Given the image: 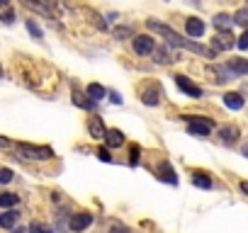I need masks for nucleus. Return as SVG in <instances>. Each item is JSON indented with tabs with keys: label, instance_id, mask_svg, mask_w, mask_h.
<instances>
[{
	"label": "nucleus",
	"instance_id": "obj_22",
	"mask_svg": "<svg viewBox=\"0 0 248 233\" xmlns=\"http://www.w3.org/2000/svg\"><path fill=\"white\" fill-rule=\"evenodd\" d=\"M25 5L30 8V10H34V13H39V15H46V17H51V13L42 5V3H34V0H25Z\"/></svg>",
	"mask_w": 248,
	"mask_h": 233
},
{
	"label": "nucleus",
	"instance_id": "obj_39",
	"mask_svg": "<svg viewBox=\"0 0 248 233\" xmlns=\"http://www.w3.org/2000/svg\"><path fill=\"white\" fill-rule=\"evenodd\" d=\"M0 3H3V5H8V0H0Z\"/></svg>",
	"mask_w": 248,
	"mask_h": 233
},
{
	"label": "nucleus",
	"instance_id": "obj_30",
	"mask_svg": "<svg viewBox=\"0 0 248 233\" xmlns=\"http://www.w3.org/2000/svg\"><path fill=\"white\" fill-rule=\"evenodd\" d=\"M27 29H30V32H32V34H34V37H37V39H39V37H42V29H39V27H37V25H34V22H27Z\"/></svg>",
	"mask_w": 248,
	"mask_h": 233
},
{
	"label": "nucleus",
	"instance_id": "obj_21",
	"mask_svg": "<svg viewBox=\"0 0 248 233\" xmlns=\"http://www.w3.org/2000/svg\"><path fill=\"white\" fill-rule=\"evenodd\" d=\"M229 71H233V73H246V75H248V61H243V58H236V61L229 66Z\"/></svg>",
	"mask_w": 248,
	"mask_h": 233
},
{
	"label": "nucleus",
	"instance_id": "obj_38",
	"mask_svg": "<svg viewBox=\"0 0 248 233\" xmlns=\"http://www.w3.org/2000/svg\"><path fill=\"white\" fill-rule=\"evenodd\" d=\"M13 233H30V231H25V228H15Z\"/></svg>",
	"mask_w": 248,
	"mask_h": 233
},
{
	"label": "nucleus",
	"instance_id": "obj_37",
	"mask_svg": "<svg viewBox=\"0 0 248 233\" xmlns=\"http://www.w3.org/2000/svg\"><path fill=\"white\" fill-rule=\"evenodd\" d=\"M241 151H243V156L248 158V144H243V148H241Z\"/></svg>",
	"mask_w": 248,
	"mask_h": 233
},
{
	"label": "nucleus",
	"instance_id": "obj_1",
	"mask_svg": "<svg viewBox=\"0 0 248 233\" xmlns=\"http://www.w3.org/2000/svg\"><path fill=\"white\" fill-rule=\"evenodd\" d=\"M149 29H154V32L163 34V37L168 39V44H173V46H183V49L195 51V54H202V56H214V49H207V46H202V44H197V42H187V39H183L178 32H173V29H168V27H163V25L154 22V20L149 22Z\"/></svg>",
	"mask_w": 248,
	"mask_h": 233
},
{
	"label": "nucleus",
	"instance_id": "obj_14",
	"mask_svg": "<svg viewBox=\"0 0 248 233\" xmlns=\"http://www.w3.org/2000/svg\"><path fill=\"white\" fill-rule=\"evenodd\" d=\"M17 218H20V214L5 211V214H0V226H3V228H13V226L17 223Z\"/></svg>",
	"mask_w": 248,
	"mask_h": 233
},
{
	"label": "nucleus",
	"instance_id": "obj_32",
	"mask_svg": "<svg viewBox=\"0 0 248 233\" xmlns=\"http://www.w3.org/2000/svg\"><path fill=\"white\" fill-rule=\"evenodd\" d=\"M109 233H129V228H124V226H112Z\"/></svg>",
	"mask_w": 248,
	"mask_h": 233
},
{
	"label": "nucleus",
	"instance_id": "obj_29",
	"mask_svg": "<svg viewBox=\"0 0 248 233\" xmlns=\"http://www.w3.org/2000/svg\"><path fill=\"white\" fill-rule=\"evenodd\" d=\"M13 20H15V13H13V10H8V8H5V13H3V22H5V25H10V22H13Z\"/></svg>",
	"mask_w": 248,
	"mask_h": 233
},
{
	"label": "nucleus",
	"instance_id": "obj_3",
	"mask_svg": "<svg viewBox=\"0 0 248 233\" xmlns=\"http://www.w3.org/2000/svg\"><path fill=\"white\" fill-rule=\"evenodd\" d=\"M187 131L195 134V136H207L212 131V122L197 119V116H187Z\"/></svg>",
	"mask_w": 248,
	"mask_h": 233
},
{
	"label": "nucleus",
	"instance_id": "obj_7",
	"mask_svg": "<svg viewBox=\"0 0 248 233\" xmlns=\"http://www.w3.org/2000/svg\"><path fill=\"white\" fill-rule=\"evenodd\" d=\"M105 144H107L109 148H119V146L124 144V134H122L119 129H109V131L105 134Z\"/></svg>",
	"mask_w": 248,
	"mask_h": 233
},
{
	"label": "nucleus",
	"instance_id": "obj_31",
	"mask_svg": "<svg viewBox=\"0 0 248 233\" xmlns=\"http://www.w3.org/2000/svg\"><path fill=\"white\" fill-rule=\"evenodd\" d=\"M97 156H100V160H105V163H109V160H112V156H109V151H107V148H100V151H97Z\"/></svg>",
	"mask_w": 248,
	"mask_h": 233
},
{
	"label": "nucleus",
	"instance_id": "obj_13",
	"mask_svg": "<svg viewBox=\"0 0 248 233\" xmlns=\"http://www.w3.org/2000/svg\"><path fill=\"white\" fill-rule=\"evenodd\" d=\"M88 129H90V134H93L95 139H105V134H107L105 127H102V122L97 119V116H93V119L88 122Z\"/></svg>",
	"mask_w": 248,
	"mask_h": 233
},
{
	"label": "nucleus",
	"instance_id": "obj_25",
	"mask_svg": "<svg viewBox=\"0 0 248 233\" xmlns=\"http://www.w3.org/2000/svg\"><path fill=\"white\" fill-rule=\"evenodd\" d=\"M212 71H214V75H217V83H226V80H229V73H226L224 68H219V66H214Z\"/></svg>",
	"mask_w": 248,
	"mask_h": 233
},
{
	"label": "nucleus",
	"instance_id": "obj_6",
	"mask_svg": "<svg viewBox=\"0 0 248 233\" xmlns=\"http://www.w3.org/2000/svg\"><path fill=\"white\" fill-rule=\"evenodd\" d=\"M175 85H178L183 92H187L190 97H200V95H202V90H200L195 83H190L185 75H175Z\"/></svg>",
	"mask_w": 248,
	"mask_h": 233
},
{
	"label": "nucleus",
	"instance_id": "obj_12",
	"mask_svg": "<svg viewBox=\"0 0 248 233\" xmlns=\"http://www.w3.org/2000/svg\"><path fill=\"white\" fill-rule=\"evenodd\" d=\"M224 104H226L229 109H241V107H243V97H241L238 92H226V95H224Z\"/></svg>",
	"mask_w": 248,
	"mask_h": 233
},
{
	"label": "nucleus",
	"instance_id": "obj_18",
	"mask_svg": "<svg viewBox=\"0 0 248 233\" xmlns=\"http://www.w3.org/2000/svg\"><path fill=\"white\" fill-rule=\"evenodd\" d=\"M192 185H197V187H202V189H209V187H212V180H209L204 173H195V175H192Z\"/></svg>",
	"mask_w": 248,
	"mask_h": 233
},
{
	"label": "nucleus",
	"instance_id": "obj_23",
	"mask_svg": "<svg viewBox=\"0 0 248 233\" xmlns=\"http://www.w3.org/2000/svg\"><path fill=\"white\" fill-rule=\"evenodd\" d=\"M144 104H158V90H146L144 92Z\"/></svg>",
	"mask_w": 248,
	"mask_h": 233
},
{
	"label": "nucleus",
	"instance_id": "obj_9",
	"mask_svg": "<svg viewBox=\"0 0 248 233\" xmlns=\"http://www.w3.org/2000/svg\"><path fill=\"white\" fill-rule=\"evenodd\" d=\"M219 136H221V141H224L226 146H231V144H236V139H238V129H236V127H221V129H219Z\"/></svg>",
	"mask_w": 248,
	"mask_h": 233
},
{
	"label": "nucleus",
	"instance_id": "obj_10",
	"mask_svg": "<svg viewBox=\"0 0 248 233\" xmlns=\"http://www.w3.org/2000/svg\"><path fill=\"white\" fill-rule=\"evenodd\" d=\"M185 27H187V34H190V37H202V34H204V25H202V20H197V17H190Z\"/></svg>",
	"mask_w": 248,
	"mask_h": 233
},
{
	"label": "nucleus",
	"instance_id": "obj_15",
	"mask_svg": "<svg viewBox=\"0 0 248 233\" xmlns=\"http://www.w3.org/2000/svg\"><path fill=\"white\" fill-rule=\"evenodd\" d=\"M161 180H163V182H170V185H178V177H175L170 163H163V165H161Z\"/></svg>",
	"mask_w": 248,
	"mask_h": 233
},
{
	"label": "nucleus",
	"instance_id": "obj_5",
	"mask_svg": "<svg viewBox=\"0 0 248 233\" xmlns=\"http://www.w3.org/2000/svg\"><path fill=\"white\" fill-rule=\"evenodd\" d=\"M90 223H93V216H90V214H85V211L73 214V216H71V221H68L71 231H83V228H88Z\"/></svg>",
	"mask_w": 248,
	"mask_h": 233
},
{
	"label": "nucleus",
	"instance_id": "obj_36",
	"mask_svg": "<svg viewBox=\"0 0 248 233\" xmlns=\"http://www.w3.org/2000/svg\"><path fill=\"white\" fill-rule=\"evenodd\" d=\"M241 192H243V194H248V182H241Z\"/></svg>",
	"mask_w": 248,
	"mask_h": 233
},
{
	"label": "nucleus",
	"instance_id": "obj_4",
	"mask_svg": "<svg viewBox=\"0 0 248 233\" xmlns=\"http://www.w3.org/2000/svg\"><path fill=\"white\" fill-rule=\"evenodd\" d=\"M134 51L137 54H154L156 51V42L151 39V37H146V34H139V37H134Z\"/></svg>",
	"mask_w": 248,
	"mask_h": 233
},
{
	"label": "nucleus",
	"instance_id": "obj_2",
	"mask_svg": "<svg viewBox=\"0 0 248 233\" xmlns=\"http://www.w3.org/2000/svg\"><path fill=\"white\" fill-rule=\"evenodd\" d=\"M17 151L25 158H32V160H46V158H51V148H39V146H32V144H20Z\"/></svg>",
	"mask_w": 248,
	"mask_h": 233
},
{
	"label": "nucleus",
	"instance_id": "obj_33",
	"mask_svg": "<svg viewBox=\"0 0 248 233\" xmlns=\"http://www.w3.org/2000/svg\"><path fill=\"white\" fill-rule=\"evenodd\" d=\"M117 37H132V29H127V27H122V29H117Z\"/></svg>",
	"mask_w": 248,
	"mask_h": 233
},
{
	"label": "nucleus",
	"instance_id": "obj_11",
	"mask_svg": "<svg viewBox=\"0 0 248 233\" xmlns=\"http://www.w3.org/2000/svg\"><path fill=\"white\" fill-rule=\"evenodd\" d=\"M233 22H236V20H233V17H229V15H224V13L214 17V27H217V29H221V32H229V29L233 27Z\"/></svg>",
	"mask_w": 248,
	"mask_h": 233
},
{
	"label": "nucleus",
	"instance_id": "obj_35",
	"mask_svg": "<svg viewBox=\"0 0 248 233\" xmlns=\"http://www.w3.org/2000/svg\"><path fill=\"white\" fill-rule=\"evenodd\" d=\"M109 100H112L114 104H122V97H119L117 92H109Z\"/></svg>",
	"mask_w": 248,
	"mask_h": 233
},
{
	"label": "nucleus",
	"instance_id": "obj_8",
	"mask_svg": "<svg viewBox=\"0 0 248 233\" xmlns=\"http://www.w3.org/2000/svg\"><path fill=\"white\" fill-rule=\"evenodd\" d=\"M231 46H233V39H231L229 32H221V34L214 37V42H212V49H221V51H226V49H231Z\"/></svg>",
	"mask_w": 248,
	"mask_h": 233
},
{
	"label": "nucleus",
	"instance_id": "obj_20",
	"mask_svg": "<svg viewBox=\"0 0 248 233\" xmlns=\"http://www.w3.org/2000/svg\"><path fill=\"white\" fill-rule=\"evenodd\" d=\"M88 95H90V100H100V97H105V87L93 83V85H88Z\"/></svg>",
	"mask_w": 248,
	"mask_h": 233
},
{
	"label": "nucleus",
	"instance_id": "obj_27",
	"mask_svg": "<svg viewBox=\"0 0 248 233\" xmlns=\"http://www.w3.org/2000/svg\"><path fill=\"white\" fill-rule=\"evenodd\" d=\"M10 180H13V170L3 168V170H0V182H10Z\"/></svg>",
	"mask_w": 248,
	"mask_h": 233
},
{
	"label": "nucleus",
	"instance_id": "obj_34",
	"mask_svg": "<svg viewBox=\"0 0 248 233\" xmlns=\"http://www.w3.org/2000/svg\"><path fill=\"white\" fill-rule=\"evenodd\" d=\"M134 163H139V148H137V146L132 148V165H134Z\"/></svg>",
	"mask_w": 248,
	"mask_h": 233
},
{
	"label": "nucleus",
	"instance_id": "obj_28",
	"mask_svg": "<svg viewBox=\"0 0 248 233\" xmlns=\"http://www.w3.org/2000/svg\"><path fill=\"white\" fill-rule=\"evenodd\" d=\"M236 44H238V49H248V32H243V34L238 37Z\"/></svg>",
	"mask_w": 248,
	"mask_h": 233
},
{
	"label": "nucleus",
	"instance_id": "obj_26",
	"mask_svg": "<svg viewBox=\"0 0 248 233\" xmlns=\"http://www.w3.org/2000/svg\"><path fill=\"white\" fill-rule=\"evenodd\" d=\"M30 233H51V231H49V228H46L44 223H39V221H34V223L30 226Z\"/></svg>",
	"mask_w": 248,
	"mask_h": 233
},
{
	"label": "nucleus",
	"instance_id": "obj_17",
	"mask_svg": "<svg viewBox=\"0 0 248 233\" xmlns=\"http://www.w3.org/2000/svg\"><path fill=\"white\" fill-rule=\"evenodd\" d=\"M17 202H20V197H17V194H13V192H5V194H0V206H5V209L15 206Z\"/></svg>",
	"mask_w": 248,
	"mask_h": 233
},
{
	"label": "nucleus",
	"instance_id": "obj_19",
	"mask_svg": "<svg viewBox=\"0 0 248 233\" xmlns=\"http://www.w3.org/2000/svg\"><path fill=\"white\" fill-rule=\"evenodd\" d=\"M93 102H95V100H88L83 92H73V104H78V107H83V109H90Z\"/></svg>",
	"mask_w": 248,
	"mask_h": 233
},
{
	"label": "nucleus",
	"instance_id": "obj_24",
	"mask_svg": "<svg viewBox=\"0 0 248 233\" xmlns=\"http://www.w3.org/2000/svg\"><path fill=\"white\" fill-rule=\"evenodd\" d=\"M233 20H236V25H241V27H248V10H238V13L233 15Z\"/></svg>",
	"mask_w": 248,
	"mask_h": 233
},
{
	"label": "nucleus",
	"instance_id": "obj_16",
	"mask_svg": "<svg viewBox=\"0 0 248 233\" xmlns=\"http://www.w3.org/2000/svg\"><path fill=\"white\" fill-rule=\"evenodd\" d=\"M154 54L158 56V58H156L158 63H170V61H178V54H170L168 49H156Z\"/></svg>",
	"mask_w": 248,
	"mask_h": 233
}]
</instances>
